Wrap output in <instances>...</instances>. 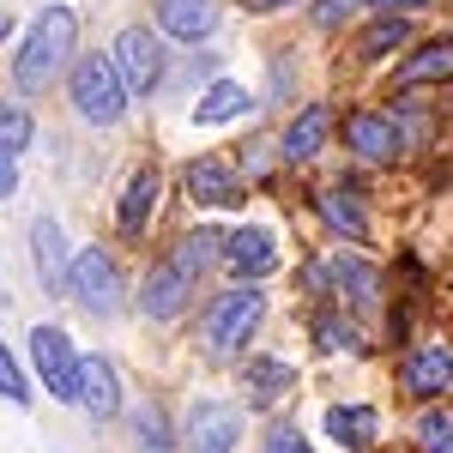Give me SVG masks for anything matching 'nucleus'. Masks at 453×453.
<instances>
[{
    "label": "nucleus",
    "instance_id": "nucleus-27",
    "mask_svg": "<svg viewBox=\"0 0 453 453\" xmlns=\"http://www.w3.org/2000/svg\"><path fill=\"white\" fill-rule=\"evenodd\" d=\"M0 393H6V399H31V381L19 375V363H12L6 345H0Z\"/></svg>",
    "mask_w": 453,
    "mask_h": 453
},
{
    "label": "nucleus",
    "instance_id": "nucleus-3",
    "mask_svg": "<svg viewBox=\"0 0 453 453\" xmlns=\"http://www.w3.org/2000/svg\"><path fill=\"white\" fill-rule=\"evenodd\" d=\"M127 79H121V67L109 61V55H85L79 67H73V109L85 115V121H97V127H109V121H121V109H127Z\"/></svg>",
    "mask_w": 453,
    "mask_h": 453
},
{
    "label": "nucleus",
    "instance_id": "nucleus-5",
    "mask_svg": "<svg viewBox=\"0 0 453 453\" xmlns=\"http://www.w3.org/2000/svg\"><path fill=\"white\" fill-rule=\"evenodd\" d=\"M31 357H36V375H42V387H49L55 399H79V357H73L67 333L36 326V333H31Z\"/></svg>",
    "mask_w": 453,
    "mask_h": 453
},
{
    "label": "nucleus",
    "instance_id": "nucleus-30",
    "mask_svg": "<svg viewBox=\"0 0 453 453\" xmlns=\"http://www.w3.org/2000/svg\"><path fill=\"white\" fill-rule=\"evenodd\" d=\"M350 6H363V0H320V6H314V19H320V25H339Z\"/></svg>",
    "mask_w": 453,
    "mask_h": 453
},
{
    "label": "nucleus",
    "instance_id": "nucleus-1",
    "mask_svg": "<svg viewBox=\"0 0 453 453\" xmlns=\"http://www.w3.org/2000/svg\"><path fill=\"white\" fill-rule=\"evenodd\" d=\"M218 236H224V230H188V236L175 242L170 260L151 266V279H145V290H140V309L151 314V320H175V314H181V303L194 296V284L206 273V260L218 254Z\"/></svg>",
    "mask_w": 453,
    "mask_h": 453
},
{
    "label": "nucleus",
    "instance_id": "nucleus-7",
    "mask_svg": "<svg viewBox=\"0 0 453 453\" xmlns=\"http://www.w3.org/2000/svg\"><path fill=\"white\" fill-rule=\"evenodd\" d=\"M73 296L91 314H109L121 303V290H115V260H109L104 248H85V254L73 260Z\"/></svg>",
    "mask_w": 453,
    "mask_h": 453
},
{
    "label": "nucleus",
    "instance_id": "nucleus-4",
    "mask_svg": "<svg viewBox=\"0 0 453 453\" xmlns=\"http://www.w3.org/2000/svg\"><path fill=\"white\" fill-rule=\"evenodd\" d=\"M260 314H266V303H260V290L248 284V290H230V296H218L206 309V345L218 350V357H230V350L248 345V333L260 326Z\"/></svg>",
    "mask_w": 453,
    "mask_h": 453
},
{
    "label": "nucleus",
    "instance_id": "nucleus-8",
    "mask_svg": "<svg viewBox=\"0 0 453 453\" xmlns=\"http://www.w3.org/2000/svg\"><path fill=\"white\" fill-rule=\"evenodd\" d=\"M236 435H242V418L230 405H218V399L194 405V418H188V453H230Z\"/></svg>",
    "mask_w": 453,
    "mask_h": 453
},
{
    "label": "nucleus",
    "instance_id": "nucleus-11",
    "mask_svg": "<svg viewBox=\"0 0 453 453\" xmlns=\"http://www.w3.org/2000/svg\"><path fill=\"white\" fill-rule=\"evenodd\" d=\"M448 381H453V345L448 339H435V345H423V350L405 357V387H411V393L429 399V393H441Z\"/></svg>",
    "mask_w": 453,
    "mask_h": 453
},
{
    "label": "nucleus",
    "instance_id": "nucleus-16",
    "mask_svg": "<svg viewBox=\"0 0 453 453\" xmlns=\"http://www.w3.org/2000/svg\"><path fill=\"white\" fill-rule=\"evenodd\" d=\"M157 188H164V175L151 170V164L127 181V194H121V230H127V236H140L145 224H151V211H157Z\"/></svg>",
    "mask_w": 453,
    "mask_h": 453
},
{
    "label": "nucleus",
    "instance_id": "nucleus-26",
    "mask_svg": "<svg viewBox=\"0 0 453 453\" xmlns=\"http://www.w3.org/2000/svg\"><path fill=\"white\" fill-rule=\"evenodd\" d=\"M25 145H31V115L0 104V151H6V157H19Z\"/></svg>",
    "mask_w": 453,
    "mask_h": 453
},
{
    "label": "nucleus",
    "instance_id": "nucleus-9",
    "mask_svg": "<svg viewBox=\"0 0 453 453\" xmlns=\"http://www.w3.org/2000/svg\"><path fill=\"white\" fill-rule=\"evenodd\" d=\"M224 260H230V273H242V279H266L273 266H279V248L266 230H224Z\"/></svg>",
    "mask_w": 453,
    "mask_h": 453
},
{
    "label": "nucleus",
    "instance_id": "nucleus-32",
    "mask_svg": "<svg viewBox=\"0 0 453 453\" xmlns=\"http://www.w3.org/2000/svg\"><path fill=\"white\" fill-rule=\"evenodd\" d=\"M242 6H248V12H279L284 0H242Z\"/></svg>",
    "mask_w": 453,
    "mask_h": 453
},
{
    "label": "nucleus",
    "instance_id": "nucleus-6",
    "mask_svg": "<svg viewBox=\"0 0 453 453\" xmlns=\"http://www.w3.org/2000/svg\"><path fill=\"white\" fill-rule=\"evenodd\" d=\"M115 67H121L134 97H151L164 79V42H151V31H121L115 36Z\"/></svg>",
    "mask_w": 453,
    "mask_h": 453
},
{
    "label": "nucleus",
    "instance_id": "nucleus-14",
    "mask_svg": "<svg viewBox=\"0 0 453 453\" xmlns=\"http://www.w3.org/2000/svg\"><path fill=\"white\" fill-rule=\"evenodd\" d=\"M79 399H85V411L97 423L121 411V387H115V369H109L104 357H85L79 363Z\"/></svg>",
    "mask_w": 453,
    "mask_h": 453
},
{
    "label": "nucleus",
    "instance_id": "nucleus-21",
    "mask_svg": "<svg viewBox=\"0 0 453 453\" xmlns=\"http://www.w3.org/2000/svg\"><path fill=\"white\" fill-rule=\"evenodd\" d=\"M320 279H339V290H350V303H363V309H375V296H381L363 260H333V266H320Z\"/></svg>",
    "mask_w": 453,
    "mask_h": 453
},
{
    "label": "nucleus",
    "instance_id": "nucleus-12",
    "mask_svg": "<svg viewBox=\"0 0 453 453\" xmlns=\"http://www.w3.org/2000/svg\"><path fill=\"white\" fill-rule=\"evenodd\" d=\"M31 248H36V273H42V290H67L73 273H67V242H61V224H55V218H36Z\"/></svg>",
    "mask_w": 453,
    "mask_h": 453
},
{
    "label": "nucleus",
    "instance_id": "nucleus-18",
    "mask_svg": "<svg viewBox=\"0 0 453 453\" xmlns=\"http://www.w3.org/2000/svg\"><path fill=\"white\" fill-rule=\"evenodd\" d=\"M441 79H453V36L423 42L418 55L399 67V85H441Z\"/></svg>",
    "mask_w": 453,
    "mask_h": 453
},
{
    "label": "nucleus",
    "instance_id": "nucleus-17",
    "mask_svg": "<svg viewBox=\"0 0 453 453\" xmlns=\"http://www.w3.org/2000/svg\"><path fill=\"white\" fill-rule=\"evenodd\" d=\"M326 429H333V441L345 453L375 448V411H369V405H333V411H326Z\"/></svg>",
    "mask_w": 453,
    "mask_h": 453
},
{
    "label": "nucleus",
    "instance_id": "nucleus-28",
    "mask_svg": "<svg viewBox=\"0 0 453 453\" xmlns=\"http://www.w3.org/2000/svg\"><path fill=\"white\" fill-rule=\"evenodd\" d=\"M140 441L151 453H170V435H164V418H157V411H145V418H140Z\"/></svg>",
    "mask_w": 453,
    "mask_h": 453
},
{
    "label": "nucleus",
    "instance_id": "nucleus-29",
    "mask_svg": "<svg viewBox=\"0 0 453 453\" xmlns=\"http://www.w3.org/2000/svg\"><path fill=\"white\" fill-rule=\"evenodd\" d=\"M266 453H309V441H303L296 429H273V435H266Z\"/></svg>",
    "mask_w": 453,
    "mask_h": 453
},
{
    "label": "nucleus",
    "instance_id": "nucleus-2",
    "mask_svg": "<svg viewBox=\"0 0 453 453\" xmlns=\"http://www.w3.org/2000/svg\"><path fill=\"white\" fill-rule=\"evenodd\" d=\"M73 36H79V19H73L67 6H42L31 36H25L19 55H12V85H19V91H42L55 73L67 67Z\"/></svg>",
    "mask_w": 453,
    "mask_h": 453
},
{
    "label": "nucleus",
    "instance_id": "nucleus-10",
    "mask_svg": "<svg viewBox=\"0 0 453 453\" xmlns=\"http://www.w3.org/2000/svg\"><path fill=\"white\" fill-rule=\"evenodd\" d=\"M345 140H350V151L369 157V164H393V157H399V127H393L387 115H369V109L345 121Z\"/></svg>",
    "mask_w": 453,
    "mask_h": 453
},
{
    "label": "nucleus",
    "instance_id": "nucleus-22",
    "mask_svg": "<svg viewBox=\"0 0 453 453\" xmlns=\"http://www.w3.org/2000/svg\"><path fill=\"white\" fill-rule=\"evenodd\" d=\"M320 211H326V224H333L339 236H369V218H363V206H357L350 194H339V188H326V194H320Z\"/></svg>",
    "mask_w": 453,
    "mask_h": 453
},
{
    "label": "nucleus",
    "instance_id": "nucleus-31",
    "mask_svg": "<svg viewBox=\"0 0 453 453\" xmlns=\"http://www.w3.org/2000/svg\"><path fill=\"white\" fill-rule=\"evenodd\" d=\"M12 188H19V170H12V157H6V151H0V200H6V194H12Z\"/></svg>",
    "mask_w": 453,
    "mask_h": 453
},
{
    "label": "nucleus",
    "instance_id": "nucleus-33",
    "mask_svg": "<svg viewBox=\"0 0 453 453\" xmlns=\"http://www.w3.org/2000/svg\"><path fill=\"white\" fill-rule=\"evenodd\" d=\"M375 6H387V12H399V6H418V0H375Z\"/></svg>",
    "mask_w": 453,
    "mask_h": 453
},
{
    "label": "nucleus",
    "instance_id": "nucleus-25",
    "mask_svg": "<svg viewBox=\"0 0 453 453\" xmlns=\"http://www.w3.org/2000/svg\"><path fill=\"white\" fill-rule=\"evenodd\" d=\"M418 441H423V453H453V411H423Z\"/></svg>",
    "mask_w": 453,
    "mask_h": 453
},
{
    "label": "nucleus",
    "instance_id": "nucleus-23",
    "mask_svg": "<svg viewBox=\"0 0 453 453\" xmlns=\"http://www.w3.org/2000/svg\"><path fill=\"white\" fill-rule=\"evenodd\" d=\"M248 381H254V405H273L284 387H290V369H284L279 357H254L248 363Z\"/></svg>",
    "mask_w": 453,
    "mask_h": 453
},
{
    "label": "nucleus",
    "instance_id": "nucleus-24",
    "mask_svg": "<svg viewBox=\"0 0 453 453\" xmlns=\"http://www.w3.org/2000/svg\"><path fill=\"white\" fill-rule=\"evenodd\" d=\"M405 36H411V25H405V19H393V12H387L381 25H369V31H363V55H369V61H381L387 49H399V42H405Z\"/></svg>",
    "mask_w": 453,
    "mask_h": 453
},
{
    "label": "nucleus",
    "instance_id": "nucleus-13",
    "mask_svg": "<svg viewBox=\"0 0 453 453\" xmlns=\"http://www.w3.org/2000/svg\"><path fill=\"white\" fill-rule=\"evenodd\" d=\"M188 194H194L200 206H230V200H242V181H236V170H230L224 157H200V164L188 170Z\"/></svg>",
    "mask_w": 453,
    "mask_h": 453
},
{
    "label": "nucleus",
    "instance_id": "nucleus-20",
    "mask_svg": "<svg viewBox=\"0 0 453 453\" xmlns=\"http://www.w3.org/2000/svg\"><path fill=\"white\" fill-rule=\"evenodd\" d=\"M242 109H248V91H242V85H211L206 97L194 104V121H200V127H224V121H236Z\"/></svg>",
    "mask_w": 453,
    "mask_h": 453
},
{
    "label": "nucleus",
    "instance_id": "nucleus-15",
    "mask_svg": "<svg viewBox=\"0 0 453 453\" xmlns=\"http://www.w3.org/2000/svg\"><path fill=\"white\" fill-rule=\"evenodd\" d=\"M157 25H164L170 36L200 42V36L218 25V0H157Z\"/></svg>",
    "mask_w": 453,
    "mask_h": 453
},
{
    "label": "nucleus",
    "instance_id": "nucleus-19",
    "mask_svg": "<svg viewBox=\"0 0 453 453\" xmlns=\"http://www.w3.org/2000/svg\"><path fill=\"white\" fill-rule=\"evenodd\" d=\"M326 127H333V109H303V115L284 127V157H290V164H309L314 151L326 145Z\"/></svg>",
    "mask_w": 453,
    "mask_h": 453
},
{
    "label": "nucleus",
    "instance_id": "nucleus-34",
    "mask_svg": "<svg viewBox=\"0 0 453 453\" xmlns=\"http://www.w3.org/2000/svg\"><path fill=\"white\" fill-rule=\"evenodd\" d=\"M0 36H12V12H0Z\"/></svg>",
    "mask_w": 453,
    "mask_h": 453
}]
</instances>
